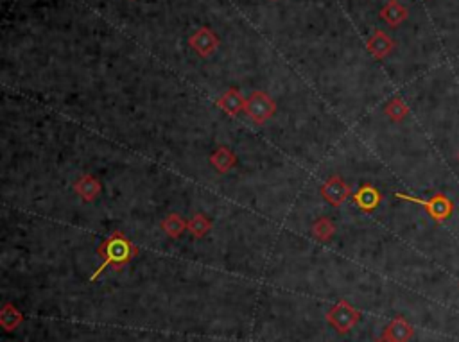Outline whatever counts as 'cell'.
<instances>
[{"mask_svg": "<svg viewBox=\"0 0 459 342\" xmlns=\"http://www.w3.org/2000/svg\"><path fill=\"white\" fill-rule=\"evenodd\" d=\"M384 335L393 342H409L414 335V328L402 315H398L389 322L388 328L384 330Z\"/></svg>", "mask_w": 459, "mask_h": 342, "instance_id": "ba28073f", "label": "cell"}, {"mask_svg": "<svg viewBox=\"0 0 459 342\" xmlns=\"http://www.w3.org/2000/svg\"><path fill=\"white\" fill-rule=\"evenodd\" d=\"M312 231H314V235L318 237L319 240L327 242V240H330L332 235L335 233V226H334V223H332L330 218L321 217L319 221H316V224L312 226Z\"/></svg>", "mask_w": 459, "mask_h": 342, "instance_id": "ac0fdd59", "label": "cell"}, {"mask_svg": "<svg viewBox=\"0 0 459 342\" xmlns=\"http://www.w3.org/2000/svg\"><path fill=\"white\" fill-rule=\"evenodd\" d=\"M74 190H75V194L83 199V201L92 202V201H96L97 195L101 194L103 186H101V183L97 181L96 177L90 176V174H87V176H81L78 181H75Z\"/></svg>", "mask_w": 459, "mask_h": 342, "instance_id": "9c48e42d", "label": "cell"}, {"mask_svg": "<svg viewBox=\"0 0 459 342\" xmlns=\"http://www.w3.org/2000/svg\"><path fill=\"white\" fill-rule=\"evenodd\" d=\"M137 253L138 249L135 248L120 231H117V233H113L110 239H106L99 246V256L103 258V262H101L99 267L96 269V272L92 274L90 280H97L108 267H122V265L128 264L129 260L137 255Z\"/></svg>", "mask_w": 459, "mask_h": 342, "instance_id": "6da1fadb", "label": "cell"}, {"mask_svg": "<svg viewBox=\"0 0 459 342\" xmlns=\"http://www.w3.org/2000/svg\"><path fill=\"white\" fill-rule=\"evenodd\" d=\"M210 228H212V223L201 214H196L194 217L189 221V231H191L196 239H201V237L207 235L208 231H210Z\"/></svg>", "mask_w": 459, "mask_h": 342, "instance_id": "e0dca14e", "label": "cell"}, {"mask_svg": "<svg viewBox=\"0 0 459 342\" xmlns=\"http://www.w3.org/2000/svg\"><path fill=\"white\" fill-rule=\"evenodd\" d=\"M458 161H459V154H458Z\"/></svg>", "mask_w": 459, "mask_h": 342, "instance_id": "ffe728a7", "label": "cell"}, {"mask_svg": "<svg viewBox=\"0 0 459 342\" xmlns=\"http://www.w3.org/2000/svg\"><path fill=\"white\" fill-rule=\"evenodd\" d=\"M393 47H395L393 40H391L388 34L382 33V31H375L368 42V52L372 54L373 58L382 59L393 50Z\"/></svg>", "mask_w": 459, "mask_h": 342, "instance_id": "30bf717a", "label": "cell"}, {"mask_svg": "<svg viewBox=\"0 0 459 342\" xmlns=\"http://www.w3.org/2000/svg\"><path fill=\"white\" fill-rule=\"evenodd\" d=\"M375 342H393V341H391V339L386 337V335H382V337H381V339H377Z\"/></svg>", "mask_w": 459, "mask_h": 342, "instance_id": "d6986e66", "label": "cell"}, {"mask_svg": "<svg viewBox=\"0 0 459 342\" xmlns=\"http://www.w3.org/2000/svg\"><path fill=\"white\" fill-rule=\"evenodd\" d=\"M350 194H352V190H350V186H348L340 176H332L330 179L321 186V195L332 207L343 205V202L350 198Z\"/></svg>", "mask_w": 459, "mask_h": 342, "instance_id": "5b68a950", "label": "cell"}, {"mask_svg": "<svg viewBox=\"0 0 459 342\" xmlns=\"http://www.w3.org/2000/svg\"><path fill=\"white\" fill-rule=\"evenodd\" d=\"M189 43H191V47L199 56L208 58V56L217 49V45H219V38L215 36L208 27H201V29H198L189 38Z\"/></svg>", "mask_w": 459, "mask_h": 342, "instance_id": "8992f818", "label": "cell"}, {"mask_svg": "<svg viewBox=\"0 0 459 342\" xmlns=\"http://www.w3.org/2000/svg\"><path fill=\"white\" fill-rule=\"evenodd\" d=\"M22 319H24V315H22L20 312H18L17 308L13 305H4V308H2V313H0V322H2V326H4L6 332H11L15 330L18 325L22 322Z\"/></svg>", "mask_w": 459, "mask_h": 342, "instance_id": "9a60e30c", "label": "cell"}, {"mask_svg": "<svg viewBox=\"0 0 459 342\" xmlns=\"http://www.w3.org/2000/svg\"><path fill=\"white\" fill-rule=\"evenodd\" d=\"M187 228H189V224H187L178 214L167 215V217L161 221V230L166 231L167 237H170V239H178V237H182L183 231H185Z\"/></svg>", "mask_w": 459, "mask_h": 342, "instance_id": "5bb4252c", "label": "cell"}, {"mask_svg": "<svg viewBox=\"0 0 459 342\" xmlns=\"http://www.w3.org/2000/svg\"><path fill=\"white\" fill-rule=\"evenodd\" d=\"M384 112L386 115L389 117V120H393V122H402V120L409 115V106L397 97V99L389 101V104L386 106Z\"/></svg>", "mask_w": 459, "mask_h": 342, "instance_id": "2e32d148", "label": "cell"}, {"mask_svg": "<svg viewBox=\"0 0 459 342\" xmlns=\"http://www.w3.org/2000/svg\"><path fill=\"white\" fill-rule=\"evenodd\" d=\"M360 312L354 308L348 301L341 299L330 312L327 313V322L334 326L337 334H348L359 322Z\"/></svg>", "mask_w": 459, "mask_h": 342, "instance_id": "3957f363", "label": "cell"}, {"mask_svg": "<svg viewBox=\"0 0 459 342\" xmlns=\"http://www.w3.org/2000/svg\"><path fill=\"white\" fill-rule=\"evenodd\" d=\"M381 18L388 22L391 27H397V25H400L407 18V9L400 2H397V0H391L381 11Z\"/></svg>", "mask_w": 459, "mask_h": 342, "instance_id": "7c38bea8", "label": "cell"}, {"mask_svg": "<svg viewBox=\"0 0 459 342\" xmlns=\"http://www.w3.org/2000/svg\"><path fill=\"white\" fill-rule=\"evenodd\" d=\"M210 161H212V167H214V169L217 170V172L226 174L228 170L233 169V167H235L237 158H235V154H233L232 151H230V149L219 147V149H217V151H215L214 154H212Z\"/></svg>", "mask_w": 459, "mask_h": 342, "instance_id": "4fadbf2b", "label": "cell"}, {"mask_svg": "<svg viewBox=\"0 0 459 342\" xmlns=\"http://www.w3.org/2000/svg\"><path fill=\"white\" fill-rule=\"evenodd\" d=\"M277 112V104L265 91H253L246 101V113L256 124H264Z\"/></svg>", "mask_w": 459, "mask_h": 342, "instance_id": "277c9868", "label": "cell"}, {"mask_svg": "<svg viewBox=\"0 0 459 342\" xmlns=\"http://www.w3.org/2000/svg\"><path fill=\"white\" fill-rule=\"evenodd\" d=\"M382 195L381 192L373 185H363L356 194H354V202L356 207H359L363 211H373L381 205Z\"/></svg>", "mask_w": 459, "mask_h": 342, "instance_id": "52a82bcc", "label": "cell"}, {"mask_svg": "<svg viewBox=\"0 0 459 342\" xmlns=\"http://www.w3.org/2000/svg\"><path fill=\"white\" fill-rule=\"evenodd\" d=\"M246 101L248 99H245V97L239 94V90H228L226 94L219 97L217 106H219L221 110H224L228 115H237V113H240L242 110H246Z\"/></svg>", "mask_w": 459, "mask_h": 342, "instance_id": "8fae6325", "label": "cell"}, {"mask_svg": "<svg viewBox=\"0 0 459 342\" xmlns=\"http://www.w3.org/2000/svg\"><path fill=\"white\" fill-rule=\"evenodd\" d=\"M395 195H397V199H402V201L413 202V205L425 208L427 214H429L430 218L436 221V223H443V221L451 218L452 214H454V202H452L447 195L442 194V192L435 194L430 199H420L414 198V195L402 194V192H397Z\"/></svg>", "mask_w": 459, "mask_h": 342, "instance_id": "7a4b0ae2", "label": "cell"}]
</instances>
